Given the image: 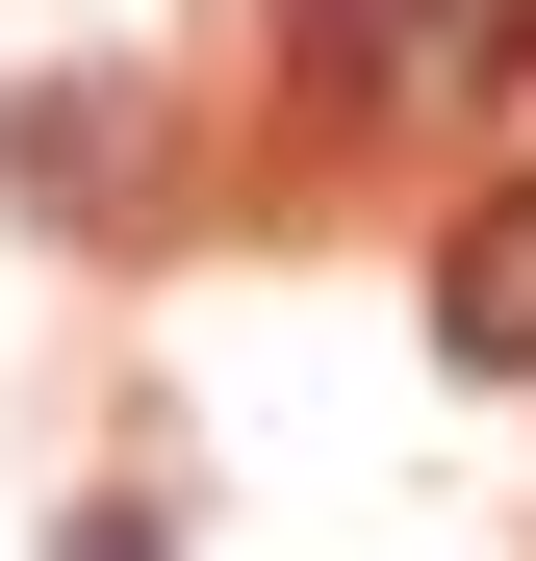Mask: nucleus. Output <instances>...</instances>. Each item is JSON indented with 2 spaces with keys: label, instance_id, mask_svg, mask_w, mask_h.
Masks as SVG:
<instances>
[{
  "label": "nucleus",
  "instance_id": "1",
  "mask_svg": "<svg viewBox=\"0 0 536 561\" xmlns=\"http://www.w3.org/2000/svg\"><path fill=\"white\" fill-rule=\"evenodd\" d=\"M332 103H511L536 77V0H282Z\"/></svg>",
  "mask_w": 536,
  "mask_h": 561
},
{
  "label": "nucleus",
  "instance_id": "2",
  "mask_svg": "<svg viewBox=\"0 0 536 561\" xmlns=\"http://www.w3.org/2000/svg\"><path fill=\"white\" fill-rule=\"evenodd\" d=\"M434 357H460V383H536V179L434 230Z\"/></svg>",
  "mask_w": 536,
  "mask_h": 561
}]
</instances>
